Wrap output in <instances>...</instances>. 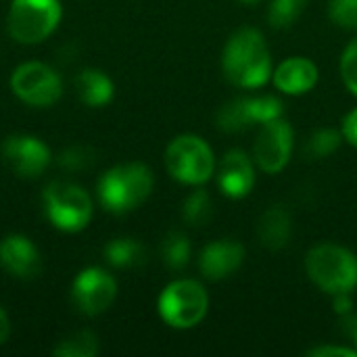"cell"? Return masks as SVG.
I'll return each instance as SVG.
<instances>
[{
	"instance_id": "cell-1",
	"label": "cell",
	"mask_w": 357,
	"mask_h": 357,
	"mask_svg": "<svg viewBox=\"0 0 357 357\" xmlns=\"http://www.w3.org/2000/svg\"><path fill=\"white\" fill-rule=\"evenodd\" d=\"M222 71L236 88L255 90L266 86L274 71L266 36L255 27L236 29L224 44Z\"/></svg>"
},
{
	"instance_id": "cell-2",
	"label": "cell",
	"mask_w": 357,
	"mask_h": 357,
	"mask_svg": "<svg viewBox=\"0 0 357 357\" xmlns=\"http://www.w3.org/2000/svg\"><path fill=\"white\" fill-rule=\"evenodd\" d=\"M155 188V174L146 163L128 161L109 167L96 184L98 201L109 213L138 209Z\"/></svg>"
},
{
	"instance_id": "cell-3",
	"label": "cell",
	"mask_w": 357,
	"mask_h": 357,
	"mask_svg": "<svg viewBox=\"0 0 357 357\" xmlns=\"http://www.w3.org/2000/svg\"><path fill=\"white\" fill-rule=\"evenodd\" d=\"M305 274L326 295L354 293L357 287V255L335 243L314 245L305 253Z\"/></svg>"
},
{
	"instance_id": "cell-4",
	"label": "cell",
	"mask_w": 357,
	"mask_h": 357,
	"mask_svg": "<svg viewBox=\"0 0 357 357\" xmlns=\"http://www.w3.org/2000/svg\"><path fill=\"white\" fill-rule=\"evenodd\" d=\"M42 207L46 220L61 232H82L94 215V203L79 184L54 180L42 190Z\"/></svg>"
},
{
	"instance_id": "cell-5",
	"label": "cell",
	"mask_w": 357,
	"mask_h": 357,
	"mask_svg": "<svg viewBox=\"0 0 357 357\" xmlns=\"http://www.w3.org/2000/svg\"><path fill=\"white\" fill-rule=\"evenodd\" d=\"M159 318L174 331H190L199 326L209 312V293L199 280H172L157 299Z\"/></svg>"
},
{
	"instance_id": "cell-6",
	"label": "cell",
	"mask_w": 357,
	"mask_h": 357,
	"mask_svg": "<svg viewBox=\"0 0 357 357\" xmlns=\"http://www.w3.org/2000/svg\"><path fill=\"white\" fill-rule=\"evenodd\" d=\"M167 174L186 186H203L215 174V155L209 142L197 134L176 136L163 155Z\"/></svg>"
},
{
	"instance_id": "cell-7",
	"label": "cell",
	"mask_w": 357,
	"mask_h": 357,
	"mask_svg": "<svg viewBox=\"0 0 357 357\" xmlns=\"http://www.w3.org/2000/svg\"><path fill=\"white\" fill-rule=\"evenodd\" d=\"M61 19V0H10L6 29L19 44H40L56 31Z\"/></svg>"
},
{
	"instance_id": "cell-8",
	"label": "cell",
	"mask_w": 357,
	"mask_h": 357,
	"mask_svg": "<svg viewBox=\"0 0 357 357\" xmlns=\"http://www.w3.org/2000/svg\"><path fill=\"white\" fill-rule=\"evenodd\" d=\"M284 117V105L274 94L238 96L222 105L215 113V126L220 132L238 134L253 126H264L272 119Z\"/></svg>"
},
{
	"instance_id": "cell-9",
	"label": "cell",
	"mask_w": 357,
	"mask_h": 357,
	"mask_svg": "<svg viewBox=\"0 0 357 357\" xmlns=\"http://www.w3.org/2000/svg\"><path fill=\"white\" fill-rule=\"evenodd\" d=\"M10 90L21 102L29 107L46 109L61 100L63 79L46 63L27 61V63H21L10 73Z\"/></svg>"
},
{
	"instance_id": "cell-10",
	"label": "cell",
	"mask_w": 357,
	"mask_h": 357,
	"mask_svg": "<svg viewBox=\"0 0 357 357\" xmlns=\"http://www.w3.org/2000/svg\"><path fill=\"white\" fill-rule=\"evenodd\" d=\"M293 146H295V130L284 117H278L259 126L251 157L257 169L276 176L284 172L287 165L291 163Z\"/></svg>"
},
{
	"instance_id": "cell-11",
	"label": "cell",
	"mask_w": 357,
	"mask_h": 357,
	"mask_svg": "<svg viewBox=\"0 0 357 357\" xmlns=\"http://www.w3.org/2000/svg\"><path fill=\"white\" fill-rule=\"evenodd\" d=\"M71 299L84 316H100L117 299V280L98 266L84 268L73 278Z\"/></svg>"
},
{
	"instance_id": "cell-12",
	"label": "cell",
	"mask_w": 357,
	"mask_h": 357,
	"mask_svg": "<svg viewBox=\"0 0 357 357\" xmlns=\"http://www.w3.org/2000/svg\"><path fill=\"white\" fill-rule=\"evenodd\" d=\"M2 159L8 165V169L15 172L19 178L36 180L48 169L52 153L48 144L38 136L10 134L2 142Z\"/></svg>"
},
{
	"instance_id": "cell-13",
	"label": "cell",
	"mask_w": 357,
	"mask_h": 357,
	"mask_svg": "<svg viewBox=\"0 0 357 357\" xmlns=\"http://www.w3.org/2000/svg\"><path fill=\"white\" fill-rule=\"evenodd\" d=\"M215 178H218L220 190L228 199L238 201V199L249 197L251 190L255 188V182H257V165H255V161H253L251 155H247L241 149H232L218 163Z\"/></svg>"
},
{
	"instance_id": "cell-14",
	"label": "cell",
	"mask_w": 357,
	"mask_h": 357,
	"mask_svg": "<svg viewBox=\"0 0 357 357\" xmlns=\"http://www.w3.org/2000/svg\"><path fill=\"white\" fill-rule=\"evenodd\" d=\"M245 245L234 238H218L203 247L199 255V272L209 282L234 276L245 264Z\"/></svg>"
},
{
	"instance_id": "cell-15",
	"label": "cell",
	"mask_w": 357,
	"mask_h": 357,
	"mask_svg": "<svg viewBox=\"0 0 357 357\" xmlns=\"http://www.w3.org/2000/svg\"><path fill=\"white\" fill-rule=\"evenodd\" d=\"M0 268L15 278L29 280L40 274L42 257L25 234H6L0 241Z\"/></svg>"
},
{
	"instance_id": "cell-16",
	"label": "cell",
	"mask_w": 357,
	"mask_h": 357,
	"mask_svg": "<svg viewBox=\"0 0 357 357\" xmlns=\"http://www.w3.org/2000/svg\"><path fill=\"white\" fill-rule=\"evenodd\" d=\"M320 71L316 63L307 56H289L276 65L272 71L274 88L289 96H303L318 86Z\"/></svg>"
},
{
	"instance_id": "cell-17",
	"label": "cell",
	"mask_w": 357,
	"mask_h": 357,
	"mask_svg": "<svg viewBox=\"0 0 357 357\" xmlns=\"http://www.w3.org/2000/svg\"><path fill=\"white\" fill-rule=\"evenodd\" d=\"M259 243L270 251H280L291 243L293 236V215L284 205H270L257 220L255 226Z\"/></svg>"
},
{
	"instance_id": "cell-18",
	"label": "cell",
	"mask_w": 357,
	"mask_h": 357,
	"mask_svg": "<svg viewBox=\"0 0 357 357\" xmlns=\"http://www.w3.org/2000/svg\"><path fill=\"white\" fill-rule=\"evenodd\" d=\"M75 90L79 100L90 107V109H100L105 105H109L115 96V84L113 79L94 67L82 69L75 77Z\"/></svg>"
},
{
	"instance_id": "cell-19",
	"label": "cell",
	"mask_w": 357,
	"mask_h": 357,
	"mask_svg": "<svg viewBox=\"0 0 357 357\" xmlns=\"http://www.w3.org/2000/svg\"><path fill=\"white\" fill-rule=\"evenodd\" d=\"M105 259L113 268H138L146 261V251L136 238L119 236L107 243Z\"/></svg>"
},
{
	"instance_id": "cell-20",
	"label": "cell",
	"mask_w": 357,
	"mask_h": 357,
	"mask_svg": "<svg viewBox=\"0 0 357 357\" xmlns=\"http://www.w3.org/2000/svg\"><path fill=\"white\" fill-rule=\"evenodd\" d=\"M343 144V134L337 128H318L314 130L305 144H303V155L310 161H320V159H328L331 155H335Z\"/></svg>"
},
{
	"instance_id": "cell-21",
	"label": "cell",
	"mask_w": 357,
	"mask_h": 357,
	"mask_svg": "<svg viewBox=\"0 0 357 357\" xmlns=\"http://www.w3.org/2000/svg\"><path fill=\"white\" fill-rule=\"evenodd\" d=\"M182 220L190 228H203L213 220V201L203 186H195V190L184 199Z\"/></svg>"
},
{
	"instance_id": "cell-22",
	"label": "cell",
	"mask_w": 357,
	"mask_h": 357,
	"mask_svg": "<svg viewBox=\"0 0 357 357\" xmlns=\"http://www.w3.org/2000/svg\"><path fill=\"white\" fill-rule=\"evenodd\" d=\"M98 337L90 331H77L65 339H61L52 347V356L56 357H94L98 354Z\"/></svg>"
},
{
	"instance_id": "cell-23",
	"label": "cell",
	"mask_w": 357,
	"mask_h": 357,
	"mask_svg": "<svg viewBox=\"0 0 357 357\" xmlns=\"http://www.w3.org/2000/svg\"><path fill=\"white\" fill-rule=\"evenodd\" d=\"M190 255H192V247H190V241L186 234L182 232H169L165 238H163V245H161V259L163 264L178 272V270H184L190 261Z\"/></svg>"
},
{
	"instance_id": "cell-24",
	"label": "cell",
	"mask_w": 357,
	"mask_h": 357,
	"mask_svg": "<svg viewBox=\"0 0 357 357\" xmlns=\"http://www.w3.org/2000/svg\"><path fill=\"white\" fill-rule=\"evenodd\" d=\"M307 0H272L268 6V23L274 29H289L299 21Z\"/></svg>"
},
{
	"instance_id": "cell-25",
	"label": "cell",
	"mask_w": 357,
	"mask_h": 357,
	"mask_svg": "<svg viewBox=\"0 0 357 357\" xmlns=\"http://www.w3.org/2000/svg\"><path fill=\"white\" fill-rule=\"evenodd\" d=\"M328 17L335 25L357 31V0H328Z\"/></svg>"
},
{
	"instance_id": "cell-26",
	"label": "cell",
	"mask_w": 357,
	"mask_h": 357,
	"mask_svg": "<svg viewBox=\"0 0 357 357\" xmlns=\"http://www.w3.org/2000/svg\"><path fill=\"white\" fill-rule=\"evenodd\" d=\"M339 71H341V79H343L345 88L357 98V38L351 40L347 44V48L343 50Z\"/></svg>"
},
{
	"instance_id": "cell-27",
	"label": "cell",
	"mask_w": 357,
	"mask_h": 357,
	"mask_svg": "<svg viewBox=\"0 0 357 357\" xmlns=\"http://www.w3.org/2000/svg\"><path fill=\"white\" fill-rule=\"evenodd\" d=\"M94 163V153L86 146H69L59 155V165L69 172H84Z\"/></svg>"
},
{
	"instance_id": "cell-28",
	"label": "cell",
	"mask_w": 357,
	"mask_h": 357,
	"mask_svg": "<svg viewBox=\"0 0 357 357\" xmlns=\"http://www.w3.org/2000/svg\"><path fill=\"white\" fill-rule=\"evenodd\" d=\"M310 357H357L356 347H345V345H318L305 351Z\"/></svg>"
},
{
	"instance_id": "cell-29",
	"label": "cell",
	"mask_w": 357,
	"mask_h": 357,
	"mask_svg": "<svg viewBox=\"0 0 357 357\" xmlns=\"http://www.w3.org/2000/svg\"><path fill=\"white\" fill-rule=\"evenodd\" d=\"M341 134H343V140H345L347 144H351L354 149H357V107L356 109H351V111L343 117Z\"/></svg>"
},
{
	"instance_id": "cell-30",
	"label": "cell",
	"mask_w": 357,
	"mask_h": 357,
	"mask_svg": "<svg viewBox=\"0 0 357 357\" xmlns=\"http://www.w3.org/2000/svg\"><path fill=\"white\" fill-rule=\"evenodd\" d=\"M333 310L337 316L341 318H349L354 312V297L351 293H339V295H333Z\"/></svg>"
},
{
	"instance_id": "cell-31",
	"label": "cell",
	"mask_w": 357,
	"mask_h": 357,
	"mask_svg": "<svg viewBox=\"0 0 357 357\" xmlns=\"http://www.w3.org/2000/svg\"><path fill=\"white\" fill-rule=\"evenodd\" d=\"M8 337H10V320L0 305V347L8 341Z\"/></svg>"
},
{
	"instance_id": "cell-32",
	"label": "cell",
	"mask_w": 357,
	"mask_h": 357,
	"mask_svg": "<svg viewBox=\"0 0 357 357\" xmlns=\"http://www.w3.org/2000/svg\"><path fill=\"white\" fill-rule=\"evenodd\" d=\"M343 320H347V333L354 341V347L357 349V314H351L349 318H343Z\"/></svg>"
},
{
	"instance_id": "cell-33",
	"label": "cell",
	"mask_w": 357,
	"mask_h": 357,
	"mask_svg": "<svg viewBox=\"0 0 357 357\" xmlns=\"http://www.w3.org/2000/svg\"><path fill=\"white\" fill-rule=\"evenodd\" d=\"M238 2H243V4H257V2H261V0H238Z\"/></svg>"
}]
</instances>
